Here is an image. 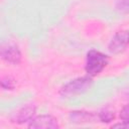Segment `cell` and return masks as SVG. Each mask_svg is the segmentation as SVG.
Segmentation results:
<instances>
[{"mask_svg":"<svg viewBox=\"0 0 129 129\" xmlns=\"http://www.w3.org/2000/svg\"><path fill=\"white\" fill-rule=\"evenodd\" d=\"M108 55L105 53L91 49L87 53V59L85 64V71L90 77H95L99 75L108 64Z\"/></svg>","mask_w":129,"mask_h":129,"instance_id":"cell-1","label":"cell"},{"mask_svg":"<svg viewBox=\"0 0 129 129\" xmlns=\"http://www.w3.org/2000/svg\"><path fill=\"white\" fill-rule=\"evenodd\" d=\"M93 84L92 77H80L67 83L59 91V94L63 97H72L85 93L88 91Z\"/></svg>","mask_w":129,"mask_h":129,"instance_id":"cell-2","label":"cell"},{"mask_svg":"<svg viewBox=\"0 0 129 129\" xmlns=\"http://www.w3.org/2000/svg\"><path fill=\"white\" fill-rule=\"evenodd\" d=\"M0 58L11 66H17L21 62L22 54L15 43L5 41L0 42Z\"/></svg>","mask_w":129,"mask_h":129,"instance_id":"cell-3","label":"cell"},{"mask_svg":"<svg viewBox=\"0 0 129 129\" xmlns=\"http://www.w3.org/2000/svg\"><path fill=\"white\" fill-rule=\"evenodd\" d=\"M28 128L32 129H58L59 125L56 118L51 115H40L34 116L28 122Z\"/></svg>","mask_w":129,"mask_h":129,"instance_id":"cell-4","label":"cell"},{"mask_svg":"<svg viewBox=\"0 0 129 129\" xmlns=\"http://www.w3.org/2000/svg\"><path fill=\"white\" fill-rule=\"evenodd\" d=\"M128 45V32L127 30H121L116 32V34L112 37L108 49L113 54H118L123 52Z\"/></svg>","mask_w":129,"mask_h":129,"instance_id":"cell-5","label":"cell"},{"mask_svg":"<svg viewBox=\"0 0 129 129\" xmlns=\"http://www.w3.org/2000/svg\"><path fill=\"white\" fill-rule=\"evenodd\" d=\"M36 113V107L33 104H27L20 109H18L15 113L12 114L10 120L12 123L15 124H24L29 122Z\"/></svg>","mask_w":129,"mask_h":129,"instance_id":"cell-6","label":"cell"},{"mask_svg":"<svg viewBox=\"0 0 129 129\" xmlns=\"http://www.w3.org/2000/svg\"><path fill=\"white\" fill-rule=\"evenodd\" d=\"M70 121L75 124H84V123H92L99 120L98 114L94 112L88 111H72L70 113Z\"/></svg>","mask_w":129,"mask_h":129,"instance_id":"cell-7","label":"cell"},{"mask_svg":"<svg viewBox=\"0 0 129 129\" xmlns=\"http://www.w3.org/2000/svg\"><path fill=\"white\" fill-rule=\"evenodd\" d=\"M98 118H99V121H101L103 123H110L111 121L114 120L115 113H114V111L106 108V109L101 110L98 113Z\"/></svg>","mask_w":129,"mask_h":129,"instance_id":"cell-8","label":"cell"},{"mask_svg":"<svg viewBox=\"0 0 129 129\" xmlns=\"http://www.w3.org/2000/svg\"><path fill=\"white\" fill-rule=\"evenodd\" d=\"M0 87L3 90L11 91V90H13L15 88V81H14V79L12 77L5 76V77L0 79Z\"/></svg>","mask_w":129,"mask_h":129,"instance_id":"cell-9","label":"cell"},{"mask_svg":"<svg viewBox=\"0 0 129 129\" xmlns=\"http://www.w3.org/2000/svg\"><path fill=\"white\" fill-rule=\"evenodd\" d=\"M117 10L127 13L128 12V0H118L116 3Z\"/></svg>","mask_w":129,"mask_h":129,"instance_id":"cell-10","label":"cell"},{"mask_svg":"<svg viewBox=\"0 0 129 129\" xmlns=\"http://www.w3.org/2000/svg\"><path fill=\"white\" fill-rule=\"evenodd\" d=\"M120 118H121L123 123L128 124V120H129V108H128V105H125L122 108L121 113H120Z\"/></svg>","mask_w":129,"mask_h":129,"instance_id":"cell-11","label":"cell"},{"mask_svg":"<svg viewBox=\"0 0 129 129\" xmlns=\"http://www.w3.org/2000/svg\"><path fill=\"white\" fill-rule=\"evenodd\" d=\"M127 127V124H125V123H118V124H115V125H113L112 126V128H126Z\"/></svg>","mask_w":129,"mask_h":129,"instance_id":"cell-12","label":"cell"}]
</instances>
